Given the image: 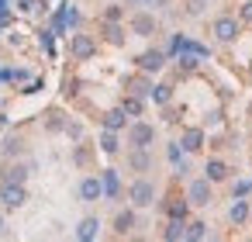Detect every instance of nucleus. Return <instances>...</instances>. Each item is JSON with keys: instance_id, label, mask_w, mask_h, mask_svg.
<instances>
[{"instance_id": "nucleus-1", "label": "nucleus", "mask_w": 252, "mask_h": 242, "mask_svg": "<svg viewBox=\"0 0 252 242\" xmlns=\"http://www.w3.org/2000/svg\"><path fill=\"white\" fill-rule=\"evenodd\" d=\"M128 201H131L135 207H149V204L156 201V187H152L149 180H135L131 190H128Z\"/></svg>"}, {"instance_id": "nucleus-2", "label": "nucleus", "mask_w": 252, "mask_h": 242, "mask_svg": "<svg viewBox=\"0 0 252 242\" xmlns=\"http://www.w3.org/2000/svg\"><path fill=\"white\" fill-rule=\"evenodd\" d=\"M152 138H156V128H152V125H145V121H135V125H131V132H128V142H131L135 149H149V145H152Z\"/></svg>"}, {"instance_id": "nucleus-3", "label": "nucleus", "mask_w": 252, "mask_h": 242, "mask_svg": "<svg viewBox=\"0 0 252 242\" xmlns=\"http://www.w3.org/2000/svg\"><path fill=\"white\" fill-rule=\"evenodd\" d=\"M187 204L207 207V204H211V180H193L190 190H187Z\"/></svg>"}, {"instance_id": "nucleus-4", "label": "nucleus", "mask_w": 252, "mask_h": 242, "mask_svg": "<svg viewBox=\"0 0 252 242\" xmlns=\"http://www.w3.org/2000/svg\"><path fill=\"white\" fill-rule=\"evenodd\" d=\"M135 63H138V69H142V73H159V69L166 66V52H159V49H149V52H142Z\"/></svg>"}, {"instance_id": "nucleus-5", "label": "nucleus", "mask_w": 252, "mask_h": 242, "mask_svg": "<svg viewBox=\"0 0 252 242\" xmlns=\"http://www.w3.org/2000/svg\"><path fill=\"white\" fill-rule=\"evenodd\" d=\"M0 201H4L7 207H21V204L28 201L25 183H4V187H0Z\"/></svg>"}, {"instance_id": "nucleus-6", "label": "nucleus", "mask_w": 252, "mask_h": 242, "mask_svg": "<svg viewBox=\"0 0 252 242\" xmlns=\"http://www.w3.org/2000/svg\"><path fill=\"white\" fill-rule=\"evenodd\" d=\"M94 52H97V42L90 35H73V56L76 59H90Z\"/></svg>"}, {"instance_id": "nucleus-7", "label": "nucleus", "mask_w": 252, "mask_h": 242, "mask_svg": "<svg viewBox=\"0 0 252 242\" xmlns=\"http://www.w3.org/2000/svg\"><path fill=\"white\" fill-rule=\"evenodd\" d=\"M214 35H218V42H235L238 25H235L231 18H218V21H214Z\"/></svg>"}, {"instance_id": "nucleus-8", "label": "nucleus", "mask_w": 252, "mask_h": 242, "mask_svg": "<svg viewBox=\"0 0 252 242\" xmlns=\"http://www.w3.org/2000/svg\"><path fill=\"white\" fill-rule=\"evenodd\" d=\"M131 32L142 35V38H149V35L156 32V18H152V14H135V18H131Z\"/></svg>"}, {"instance_id": "nucleus-9", "label": "nucleus", "mask_w": 252, "mask_h": 242, "mask_svg": "<svg viewBox=\"0 0 252 242\" xmlns=\"http://www.w3.org/2000/svg\"><path fill=\"white\" fill-rule=\"evenodd\" d=\"M97 232H100V221H97V218H83V221L76 225V239H80V242H94Z\"/></svg>"}, {"instance_id": "nucleus-10", "label": "nucleus", "mask_w": 252, "mask_h": 242, "mask_svg": "<svg viewBox=\"0 0 252 242\" xmlns=\"http://www.w3.org/2000/svg\"><path fill=\"white\" fill-rule=\"evenodd\" d=\"M200 145H204V132H200V128L183 132V138H180V149H183V152H197Z\"/></svg>"}, {"instance_id": "nucleus-11", "label": "nucleus", "mask_w": 252, "mask_h": 242, "mask_svg": "<svg viewBox=\"0 0 252 242\" xmlns=\"http://www.w3.org/2000/svg\"><path fill=\"white\" fill-rule=\"evenodd\" d=\"M28 173H32V166H28V163H14V166H7V170H4V183H25V180H28Z\"/></svg>"}, {"instance_id": "nucleus-12", "label": "nucleus", "mask_w": 252, "mask_h": 242, "mask_svg": "<svg viewBox=\"0 0 252 242\" xmlns=\"http://www.w3.org/2000/svg\"><path fill=\"white\" fill-rule=\"evenodd\" d=\"M100 187H104V197H118V194H121L118 170H104V176H100Z\"/></svg>"}, {"instance_id": "nucleus-13", "label": "nucleus", "mask_w": 252, "mask_h": 242, "mask_svg": "<svg viewBox=\"0 0 252 242\" xmlns=\"http://www.w3.org/2000/svg\"><path fill=\"white\" fill-rule=\"evenodd\" d=\"M80 197H83V201H97V197H104L100 180H97V176H87V180L80 183Z\"/></svg>"}, {"instance_id": "nucleus-14", "label": "nucleus", "mask_w": 252, "mask_h": 242, "mask_svg": "<svg viewBox=\"0 0 252 242\" xmlns=\"http://www.w3.org/2000/svg\"><path fill=\"white\" fill-rule=\"evenodd\" d=\"M183 239H190V242L207 239V225H204V221H190V225H183Z\"/></svg>"}, {"instance_id": "nucleus-15", "label": "nucleus", "mask_w": 252, "mask_h": 242, "mask_svg": "<svg viewBox=\"0 0 252 242\" xmlns=\"http://www.w3.org/2000/svg\"><path fill=\"white\" fill-rule=\"evenodd\" d=\"M104 38H107L111 45H125V32H121V25H118V21H107V25H104Z\"/></svg>"}, {"instance_id": "nucleus-16", "label": "nucleus", "mask_w": 252, "mask_h": 242, "mask_svg": "<svg viewBox=\"0 0 252 242\" xmlns=\"http://www.w3.org/2000/svg\"><path fill=\"white\" fill-rule=\"evenodd\" d=\"M128 163H131V170H138V173H145V170H149V166H152V156H149V152H145V149H135V152H131V159H128Z\"/></svg>"}, {"instance_id": "nucleus-17", "label": "nucleus", "mask_w": 252, "mask_h": 242, "mask_svg": "<svg viewBox=\"0 0 252 242\" xmlns=\"http://www.w3.org/2000/svg\"><path fill=\"white\" fill-rule=\"evenodd\" d=\"M131 228H135V211H121V214L114 218V232L125 235V232H131Z\"/></svg>"}, {"instance_id": "nucleus-18", "label": "nucleus", "mask_w": 252, "mask_h": 242, "mask_svg": "<svg viewBox=\"0 0 252 242\" xmlns=\"http://www.w3.org/2000/svg\"><path fill=\"white\" fill-rule=\"evenodd\" d=\"M104 128H111V132H118V128H125V111H121V107H114V111H107V114H104Z\"/></svg>"}, {"instance_id": "nucleus-19", "label": "nucleus", "mask_w": 252, "mask_h": 242, "mask_svg": "<svg viewBox=\"0 0 252 242\" xmlns=\"http://www.w3.org/2000/svg\"><path fill=\"white\" fill-rule=\"evenodd\" d=\"M100 149L107 152V156H114L121 145H118V132H111V128H104V135H100Z\"/></svg>"}, {"instance_id": "nucleus-20", "label": "nucleus", "mask_w": 252, "mask_h": 242, "mask_svg": "<svg viewBox=\"0 0 252 242\" xmlns=\"http://www.w3.org/2000/svg\"><path fill=\"white\" fill-rule=\"evenodd\" d=\"M228 218H231V221H235V225H242V221H245V218H249V204H245V201H242V197H238V201H235V204H231V211H228Z\"/></svg>"}, {"instance_id": "nucleus-21", "label": "nucleus", "mask_w": 252, "mask_h": 242, "mask_svg": "<svg viewBox=\"0 0 252 242\" xmlns=\"http://www.w3.org/2000/svg\"><path fill=\"white\" fill-rule=\"evenodd\" d=\"M162 239H169V242H176V239H183V218H169V225H166V232H162Z\"/></svg>"}, {"instance_id": "nucleus-22", "label": "nucleus", "mask_w": 252, "mask_h": 242, "mask_svg": "<svg viewBox=\"0 0 252 242\" xmlns=\"http://www.w3.org/2000/svg\"><path fill=\"white\" fill-rule=\"evenodd\" d=\"M142 107H145V97H135V94H131V97L125 101V107H121V111H125V114H131V118H138V114H142Z\"/></svg>"}, {"instance_id": "nucleus-23", "label": "nucleus", "mask_w": 252, "mask_h": 242, "mask_svg": "<svg viewBox=\"0 0 252 242\" xmlns=\"http://www.w3.org/2000/svg\"><path fill=\"white\" fill-rule=\"evenodd\" d=\"M224 176H228V166L221 159H211L207 163V180H224Z\"/></svg>"}, {"instance_id": "nucleus-24", "label": "nucleus", "mask_w": 252, "mask_h": 242, "mask_svg": "<svg viewBox=\"0 0 252 242\" xmlns=\"http://www.w3.org/2000/svg\"><path fill=\"white\" fill-rule=\"evenodd\" d=\"M128 87H131L135 97H149V94H152V83H149L145 76H142V80H128Z\"/></svg>"}, {"instance_id": "nucleus-25", "label": "nucleus", "mask_w": 252, "mask_h": 242, "mask_svg": "<svg viewBox=\"0 0 252 242\" xmlns=\"http://www.w3.org/2000/svg\"><path fill=\"white\" fill-rule=\"evenodd\" d=\"M156 104H169V97H173V87H166V83H159V87H152V94H149Z\"/></svg>"}, {"instance_id": "nucleus-26", "label": "nucleus", "mask_w": 252, "mask_h": 242, "mask_svg": "<svg viewBox=\"0 0 252 242\" xmlns=\"http://www.w3.org/2000/svg\"><path fill=\"white\" fill-rule=\"evenodd\" d=\"M21 149H25V142H21L18 135L4 138V156H21Z\"/></svg>"}, {"instance_id": "nucleus-27", "label": "nucleus", "mask_w": 252, "mask_h": 242, "mask_svg": "<svg viewBox=\"0 0 252 242\" xmlns=\"http://www.w3.org/2000/svg\"><path fill=\"white\" fill-rule=\"evenodd\" d=\"M166 214H169V218H187V201H173V204H166Z\"/></svg>"}, {"instance_id": "nucleus-28", "label": "nucleus", "mask_w": 252, "mask_h": 242, "mask_svg": "<svg viewBox=\"0 0 252 242\" xmlns=\"http://www.w3.org/2000/svg\"><path fill=\"white\" fill-rule=\"evenodd\" d=\"M252 190V180H242V183H235V197H245Z\"/></svg>"}, {"instance_id": "nucleus-29", "label": "nucleus", "mask_w": 252, "mask_h": 242, "mask_svg": "<svg viewBox=\"0 0 252 242\" xmlns=\"http://www.w3.org/2000/svg\"><path fill=\"white\" fill-rule=\"evenodd\" d=\"M18 7H21V11H35V7H38V0H18Z\"/></svg>"}, {"instance_id": "nucleus-30", "label": "nucleus", "mask_w": 252, "mask_h": 242, "mask_svg": "<svg viewBox=\"0 0 252 242\" xmlns=\"http://www.w3.org/2000/svg\"><path fill=\"white\" fill-rule=\"evenodd\" d=\"M242 21H252V0H249V4H242Z\"/></svg>"}, {"instance_id": "nucleus-31", "label": "nucleus", "mask_w": 252, "mask_h": 242, "mask_svg": "<svg viewBox=\"0 0 252 242\" xmlns=\"http://www.w3.org/2000/svg\"><path fill=\"white\" fill-rule=\"evenodd\" d=\"M107 21H121V7H107Z\"/></svg>"}, {"instance_id": "nucleus-32", "label": "nucleus", "mask_w": 252, "mask_h": 242, "mask_svg": "<svg viewBox=\"0 0 252 242\" xmlns=\"http://www.w3.org/2000/svg\"><path fill=\"white\" fill-rule=\"evenodd\" d=\"M0 232H4V214H0Z\"/></svg>"}, {"instance_id": "nucleus-33", "label": "nucleus", "mask_w": 252, "mask_h": 242, "mask_svg": "<svg viewBox=\"0 0 252 242\" xmlns=\"http://www.w3.org/2000/svg\"><path fill=\"white\" fill-rule=\"evenodd\" d=\"M135 4H149V0H135Z\"/></svg>"}, {"instance_id": "nucleus-34", "label": "nucleus", "mask_w": 252, "mask_h": 242, "mask_svg": "<svg viewBox=\"0 0 252 242\" xmlns=\"http://www.w3.org/2000/svg\"><path fill=\"white\" fill-rule=\"evenodd\" d=\"M249 69H252V66H249Z\"/></svg>"}]
</instances>
